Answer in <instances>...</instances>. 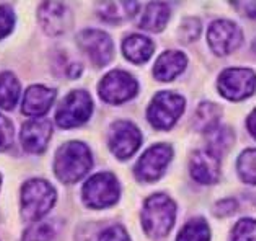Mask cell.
<instances>
[{
	"instance_id": "e575fe53",
	"label": "cell",
	"mask_w": 256,
	"mask_h": 241,
	"mask_svg": "<svg viewBox=\"0 0 256 241\" xmlns=\"http://www.w3.org/2000/svg\"><path fill=\"white\" fill-rule=\"evenodd\" d=\"M253 49H254V52H256V41H254V44H253Z\"/></svg>"
},
{
	"instance_id": "ba28073f",
	"label": "cell",
	"mask_w": 256,
	"mask_h": 241,
	"mask_svg": "<svg viewBox=\"0 0 256 241\" xmlns=\"http://www.w3.org/2000/svg\"><path fill=\"white\" fill-rule=\"evenodd\" d=\"M137 88H139V83L136 82L132 75H129L128 72L122 70H114L110 72L102 80V83H100V96L106 103L121 104L136 96Z\"/></svg>"
},
{
	"instance_id": "52a82bcc",
	"label": "cell",
	"mask_w": 256,
	"mask_h": 241,
	"mask_svg": "<svg viewBox=\"0 0 256 241\" xmlns=\"http://www.w3.org/2000/svg\"><path fill=\"white\" fill-rule=\"evenodd\" d=\"M218 91L232 101H240L254 93L256 75L250 69H227L218 77Z\"/></svg>"
},
{
	"instance_id": "7c38bea8",
	"label": "cell",
	"mask_w": 256,
	"mask_h": 241,
	"mask_svg": "<svg viewBox=\"0 0 256 241\" xmlns=\"http://www.w3.org/2000/svg\"><path fill=\"white\" fill-rule=\"evenodd\" d=\"M209 44L218 55L234 52L242 44V29L227 20L214 21L209 28Z\"/></svg>"
},
{
	"instance_id": "d6a6232c",
	"label": "cell",
	"mask_w": 256,
	"mask_h": 241,
	"mask_svg": "<svg viewBox=\"0 0 256 241\" xmlns=\"http://www.w3.org/2000/svg\"><path fill=\"white\" fill-rule=\"evenodd\" d=\"M235 8L240 10V13L246 15L250 18H256V2H242V3H235Z\"/></svg>"
},
{
	"instance_id": "9a60e30c",
	"label": "cell",
	"mask_w": 256,
	"mask_h": 241,
	"mask_svg": "<svg viewBox=\"0 0 256 241\" xmlns=\"http://www.w3.org/2000/svg\"><path fill=\"white\" fill-rule=\"evenodd\" d=\"M191 176L201 184H214L220 176V163L209 150H199L191 158Z\"/></svg>"
},
{
	"instance_id": "7a4b0ae2",
	"label": "cell",
	"mask_w": 256,
	"mask_h": 241,
	"mask_svg": "<svg viewBox=\"0 0 256 241\" xmlns=\"http://www.w3.org/2000/svg\"><path fill=\"white\" fill-rule=\"evenodd\" d=\"M174 217H176V206L168 196L154 194L146 201L142 210V224L150 237H165L172 230Z\"/></svg>"
},
{
	"instance_id": "4dcf8cb0",
	"label": "cell",
	"mask_w": 256,
	"mask_h": 241,
	"mask_svg": "<svg viewBox=\"0 0 256 241\" xmlns=\"http://www.w3.org/2000/svg\"><path fill=\"white\" fill-rule=\"evenodd\" d=\"M15 23V15L12 8L8 7H0V39L5 38L14 28Z\"/></svg>"
},
{
	"instance_id": "2e32d148",
	"label": "cell",
	"mask_w": 256,
	"mask_h": 241,
	"mask_svg": "<svg viewBox=\"0 0 256 241\" xmlns=\"http://www.w3.org/2000/svg\"><path fill=\"white\" fill-rule=\"evenodd\" d=\"M54 100H56L54 90L46 88V86H42V85L30 86L28 91L24 93L23 113L33 117H41L49 111Z\"/></svg>"
},
{
	"instance_id": "d6986e66",
	"label": "cell",
	"mask_w": 256,
	"mask_h": 241,
	"mask_svg": "<svg viewBox=\"0 0 256 241\" xmlns=\"http://www.w3.org/2000/svg\"><path fill=\"white\" fill-rule=\"evenodd\" d=\"M139 8L137 2H106L98 5V15L110 23H120L132 18Z\"/></svg>"
},
{
	"instance_id": "d4e9b609",
	"label": "cell",
	"mask_w": 256,
	"mask_h": 241,
	"mask_svg": "<svg viewBox=\"0 0 256 241\" xmlns=\"http://www.w3.org/2000/svg\"><path fill=\"white\" fill-rule=\"evenodd\" d=\"M56 237V228L52 220H40L34 222L26 232L23 241H52Z\"/></svg>"
},
{
	"instance_id": "e0dca14e",
	"label": "cell",
	"mask_w": 256,
	"mask_h": 241,
	"mask_svg": "<svg viewBox=\"0 0 256 241\" xmlns=\"http://www.w3.org/2000/svg\"><path fill=\"white\" fill-rule=\"evenodd\" d=\"M186 55L178 51H166L158 57L157 64H155L154 75L160 82H172L176 78L186 67Z\"/></svg>"
},
{
	"instance_id": "3957f363",
	"label": "cell",
	"mask_w": 256,
	"mask_h": 241,
	"mask_svg": "<svg viewBox=\"0 0 256 241\" xmlns=\"http://www.w3.org/2000/svg\"><path fill=\"white\" fill-rule=\"evenodd\" d=\"M56 202V189L44 179H31L22 189V212L24 220L38 222Z\"/></svg>"
},
{
	"instance_id": "4316f807",
	"label": "cell",
	"mask_w": 256,
	"mask_h": 241,
	"mask_svg": "<svg viewBox=\"0 0 256 241\" xmlns=\"http://www.w3.org/2000/svg\"><path fill=\"white\" fill-rule=\"evenodd\" d=\"M234 241H256V220H240L234 230Z\"/></svg>"
},
{
	"instance_id": "4fadbf2b",
	"label": "cell",
	"mask_w": 256,
	"mask_h": 241,
	"mask_svg": "<svg viewBox=\"0 0 256 241\" xmlns=\"http://www.w3.org/2000/svg\"><path fill=\"white\" fill-rule=\"evenodd\" d=\"M40 21L44 31L51 36L66 33L72 24V13L64 3L48 2L40 8Z\"/></svg>"
},
{
	"instance_id": "6da1fadb",
	"label": "cell",
	"mask_w": 256,
	"mask_h": 241,
	"mask_svg": "<svg viewBox=\"0 0 256 241\" xmlns=\"http://www.w3.org/2000/svg\"><path fill=\"white\" fill-rule=\"evenodd\" d=\"M56 175L64 183H76L84 178L92 168L90 148L82 142L64 144L56 157Z\"/></svg>"
},
{
	"instance_id": "277c9868",
	"label": "cell",
	"mask_w": 256,
	"mask_h": 241,
	"mask_svg": "<svg viewBox=\"0 0 256 241\" xmlns=\"http://www.w3.org/2000/svg\"><path fill=\"white\" fill-rule=\"evenodd\" d=\"M120 197V183L111 173H98L92 176L84 186V201L88 207H110Z\"/></svg>"
},
{
	"instance_id": "5bb4252c",
	"label": "cell",
	"mask_w": 256,
	"mask_h": 241,
	"mask_svg": "<svg viewBox=\"0 0 256 241\" xmlns=\"http://www.w3.org/2000/svg\"><path fill=\"white\" fill-rule=\"evenodd\" d=\"M51 134H52V127L48 119L28 121L23 126L20 135L24 150H28L31 153H41L48 147Z\"/></svg>"
},
{
	"instance_id": "ffe728a7",
	"label": "cell",
	"mask_w": 256,
	"mask_h": 241,
	"mask_svg": "<svg viewBox=\"0 0 256 241\" xmlns=\"http://www.w3.org/2000/svg\"><path fill=\"white\" fill-rule=\"evenodd\" d=\"M170 20V7L166 3L155 2L147 5L146 13L140 20V28L152 33H160Z\"/></svg>"
},
{
	"instance_id": "44dd1931",
	"label": "cell",
	"mask_w": 256,
	"mask_h": 241,
	"mask_svg": "<svg viewBox=\"0 0 256 241\" xmlns=\"http://www.w3.org/2000/svg\"><path fill=\"white\" fill-rule=\"evenodd\" d=\"M20 100V82L10 72L0 73V108L14 109Z\"/></svg>"
},
{
	"instance_id": "8992f818",
	"label": "cell",
	"mask_w": 256,
	"mask_h": 241,
	"mask_svg": "<svg viewBox=\"0 0 256 241\" xmlns=\"http://www.w3.org/2000/svg\"><path fill=\"white\" fill-rule=\"evenodd\" d=\"M93 111V103L90 95L84 90H76L66 96V100L58 109V124L64 129L77 127L88 121Z\"/></svg>"
},
{
	"instance_id": "30bf717a",
	"label": "cell",
	"mask_w": 256,
	"mask_h": 241,
	"mask_svg": "<svg viewBox=\"0 0 256 241\" xmlns=\"http://www.w3.org/2000/svg\"><path fill=\"white\" fill-rule=\"evenodd\" d=\"M78 44L96 67H104L113 59L114 46L106 33L100 29H85L78 34Z\"/></svg>"
},
{
	"instance_id": "603a6c76",
	"label": "cell",
	"mask_w": 256,
	"mask_h": 241,
	"mask_svg": "<svg viewBox=\"0 0 256 241\" xmlns=\"http://www.w3.org/2000/svg\"><path fill=\"white\" fill-rule=\"evenodd\" d=\"M208 140H209V152L214 157L220 158L234 144V134L228 127H220L217 126L216 129L208 132Z\"/></svg>"
},
{
	"instance_id": "9c48e42d",
	"label": "cell",
	"mask_w": 256,
	"mask_h": 241,
	"mask_svg": "<svg viewBox=\"0 0 256 241\" xmlns=\"http://www.w3.org/2000/svg\"><path fill=\"white\" fill-rule=\"evenodd\" d=\"M173 152L166 144H158L150 147L144 153L136 166V176L144 183H152L164 175L168 163L172 162Z\"/></svg>"
},
{
	"instance_id": "ac0fdd59",
	"label": "cell",
	"mask_w": 256,
	"mask_h": 241,
	"mask_svg": "<svg viewBox=\"0 0 256 241\" xmlns=\"http://www.w3.org/2000/svg\"><path fill=\"white\" fill-rule=\"evenodd\" d=\"M154 49H155L154 42L148 38H146V36H139V34L129 36L122 44L124 55L134 64L147 62V60L152 57Z\"/></svg>"
},
{
	"instance_id": "f1b7e54d",
	"label": "cell",
	"mask_w": 256,
	"mask_h": 241,
	"mask_svg": "<svg viewBox=\"0 0 256 241\" xmlns=\"http://www.w3.org/2000/svg\"><path fill=\"white\" fill-rule=\"evenodd\" d=\"M14 142V126L12 122L0 114V152L8 148Z\"/></svg>"
},
{
	"instance_id": "5b68a950",
	"label": "cell",
	"mask_w": 256,
	"mask_h": 241,
	"mask_svg": "<svg viewBox=\"0 0 256 241\" xmlns=\"http://www.w3.org/2000/svg\"><path fill=\"white\" fill-rule=\"evenodd\" d=\"M184 111V98L173 91H162L148 108V121L155 129H170Z\"/></svg>"
},
{
	"instance_id": "8fae6325",
	"label": "cell",
	"mask_w": 256,
	"mask_h": 241,
	"mask_svg": "<svg viewBox=\"0 0 256 241\" xmlns=\"http://www.w3.org/2000/svg\"><path fill=\"white\" fill-rule=\"evenodd\" d=\"M142 135L132 122L128 121H118L111 127L110 134V147L118 158H129L132 153H136L137 148L140 147Z\"/></svg>"
},
{
	"instance_id": "1f68e13d",
	"label": "cell",
	"mask_w": 256,
	"mask_h": 241,
	"mask_svg": "<svg viewBox=\"0 0 256 241\" xmlns=\"http://www.w3.org/2000/svg\"><path fill=\"white\" fill-rule=\"evenodd\" d=\"M236 209V202L234 199H226L222 202L217 204V209H216V214L220 215V217H226V215L234 214Z\"/></svg>"
},
{
	"instance_id": "484cf974",
	"label": "cell",
	"mask_w": 256,
	"mask_h": 241,
	"mask_svg": "<svg viewBox=\"0 0 256 241\" xmlns=\"http://www.w3.org/2000/svg\"><path fill=\"white\" fill-rule=\"evenodd\" d=\"M238 173L245 183L256 184V148L242 153L238 158Z\"/></svg>"
},
{
	"instance_id": "836d02e7",
	"label": "cell",
	"mask_w": 256,
	"mask_h": 241,
	"mask_svg": "<svg viewBox=\"0 0 256 241\" xmlns=\"http://www.w3.org/2000/svg\"><path fill=\"white\" fill-rule=\"evenodd\" d=\"M248 131L252 132V135L256 139V109L248 117Z\"/></svg>"
},
{
	"instance_id": "7402d4cb",
	"label": "cell",
	"mask_w": 256,
	"mask_h": 241,
	"mask_svg": "<svg viewBox=\"0 0 256 241\" xmlns=\"http://www.w3.org/2000/svg\"><path fill=\"white\" fill-rule=\"evenodd\" d=\"M218 119H220V109H218V106H216L214 103H202L194 114V127L198 131L208 134L209 131L218 126Z\"/></svg>"
},
{
	"instance_id": "f546056e",
	"label": "cell",
	"mask_w": 256,
	"mask_h": 241,
	"mask_svg": "<svg viewBox=\"0 0 256 241\" xmlns=\"http://www.w3.org/2000/svg\"><path fill=\"white\" fill-rule=\"evenodd\" d=\"M98 241H130V240L128 232L121 225H113L106 228L104 232H102Z\"/></svg>"
},
{
	"instance_id": "83f0119b",
	"label": "cell",
	"mask_w": 256,
	"mask_h": 241,
	"mask_svg": "<svg viewBox=\"0 0 256 241\" xmlns=\"http://www.w3.org/2000/svg\"><path fill=\"white\" fill-rule=\"evenodd\" d=\"M181 38L183 41L190 42V41H194L199 38V34H201V21L196 20V18H188V20H184L183 24H181Z\"/></svg>"
},
{
	"instance_id": "cb8c5ba5",
	"label": "cell",
	"mask_w": 256,
	"mask_h": 241,
	"mask_svg": "<svg viewBox=\"0 0 256 241\" xmlns=\"http://www.w3.org/2000/svg\"><path fill=\"white\" fill-rule=\"evenodd\" d=\"M209 240H210L209 225L201 219H194L183 227L176 241H209Z\"/></svg>"
}]
</instances>
